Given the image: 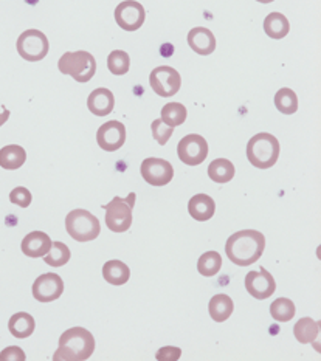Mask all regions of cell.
<instances>
[{"instance_id":"19","label":"cell","mask_w":321,"mask_h":361,"mask_svg":"<svg viewBox=\"0 0 321 361\" xmlns=\"http://www.w3.org/2000/svg\"><path fill=\"white\" fill-rule=\"evenodd\" d=\"M8 328L12 337L24 340V338H28L30 335H33L36 328V321L27 312H17L10 318Z\"/></svg>"},{"instance_id":"31","label":"cell","mask_w":321,"mask_h":361,"mask_svg":"<svg viewBox=\"0 0 321 361\" xmlns=\"http://www.w3.org/2000/svg\"><path fill=\"white\" fill-rule=\"evenodd\" d=\"M109 72L117 76H123L131 68V57L123 50H113L107 57Z\"/></svg>"},{"instance_id":"11","label":"cell","mask_w":321,"mask_h":361,"mask_svg":"<svg viewBox=\"0 0 321 361\" xmlns=\"http://www.w3.org/2000/svg\"><path fill=\"white\" fill-rule=\"evenodd\" d=\"M140 171L145 182L151 186H165L174 177V167L169 161L156 157L143 160Z\"/></svg>"},{"instance_id":"28","label":"cell","mask_w":321,"mask_h":361,"mask_svg":"<svg viewBox=\"0 0 321 361\" xmlns=\"http://www.w3.org/2000/svg\"><path fill=\"white\" fill-rule=\"evenodd\" d=\"M186 117H188V111L181 102H168L162 109V121L171 127L183 124Z\"/></svg>"},{"instance_id":"7","label":"cell","mask_w":321,"mask_h":361,"mask_svg":"<svg viewBox=\"0 0 321 361\" xmlns=\"http://www.w3.org/2000/svg\"><path fill=\"white\" fill-rule=\"evenodd\" d=\"M50 42L47 36L39 30H27L19 36L17 39V53L22 59L28 62H39L48 55Z\"/></svg>"},{"instance_id":"21","label":"cell","mask_w":321,"mask_h":361,"mask_svg":"<svg viewBox=\"0 0 321 361\" xmlns=\"http://www.w3.org/2000/svg\"><path fill=\"white\" fill-rule=\"evenodd\" d=\"M102 278L112 286H125L131 278V270L125 262L112 259L102 266Z\"/></svg>"},{"instance_id":"6","label":"cell","mask_w":321,"mask_h":361,"mask_svg":"<svg viewBox=\"0 0 321 361\" xmlns=\"http://www.w3.org/2000/svg\"><path fill=\"white\" fill-rule=\"evenodd\" d=\"M136 192H131L126 198L113 197L102 206L106 211V225L113 233H125L132 225V210L136 205Z\"/></svg>"},{"instance_id":"27","label":"cell","mask_w":321,"mask_h":361,"mask_svg":"<svg viewBox=\"0 0 321 361\" xmlns=\"http://www.w3.org/2000/svg\"><path fill=\"white\" fill-rule=\"evenodd\" d=\"M222 268V256L217 251H207L197 261V270L202 276H214Z\"/></svg>"},{"instance_id":"10","label":"cell","mask_w":321,"mask_h":361,"mask_svg":"<svg viewBox=\"0 0 321 361\" xmlns=\"http://www.w3.org/2000/svg\"><path fill=\"white\" fill-rule=\"evenodd\" d=\"M115 22L125 31H137L143 27L146 11L137 0H125L115 8Z\"/></svg>"},{"instance_id":"13","label":"cell","mask_w":321,"mask_h":361,"mask_svg":"<svg viewBox=\"0 0 321 361\" xmlns=\"http://www.w3.org/2000/svg\"><path fill=\"white\" fill-rule=\"evenodd\" d=\"M64 293V281L56 273H44L33 284V296L39 302H51L61 298Z\"/></svg>"},{"instance_id":"17","label":"cell","mask_w":321,"mask_h":361,"mask_svg":"<svg viewBox=\"0 0 321 361\" xmlns=\"http://www.w3.org/2000/svg\"><path fill=\"white\" fill-rule=\"evenodd\" d=\"M50 236L44 233V231H33L24 237L21 243L22 253L28 257H42L48 253L51 247Z\"/></svg>"},{"instance_id":"3","label":"cell","mask_w":321,"mask_h":361,"mask_svg":"<svg viewBox=\"0 0 321 361\" xmlns=\"http://www.w3.org/2000/svg\"><path fill=\"white\" fill-rule=\"evenodd\" d=\"M279 141L272 133L261 132L247 143V158L258 169H268L279 158Z\"/></svg>"},{"instance_id":"22","label":"cell","mask_w":321,"mask_h":361,"mask_svg":"<svg viewBox=\"0 0 321 361\" xmlns=\"http://www.w3.org/2000/svg\"><path fill=\"white\" fill-rule=\"evenodd\" d=\"M27 161V151L19 145H8L0 149V167L6 171H15L22 167Z\"/></svg>"},{"instance_id":"33","label":"cell","mask_w":321,"mask_h":361,"mask_svg":"<svg viewBox=\"0 0 321 361\" xmlns=\"http://www.w3.org/2000/svg\"><path fill=\"white\" fill-rule=\"evenodd\" d=\"M31 201H33V196H31V192L27 188H24V186H17V188L10 192V202L19 205L21 208H28L31 205Z\"/></svg>"},{"instance_id":"30","label":"cell","mask_w":321,"mask_h":361,"mask_svg":"<svg viewBox=\"0 0 321 361\" xmlns=\"http://www.w3.org/2000/svg\"><path fill=\"white\" fill-rule=\"evenodd\" d=\"M295 313H297V308H295L293 301L288 298L275 299L270 306L272 318L278 322L291 321L295 317Z\"/></svg>"},{"instance_id":"32","label":"cell","mask_w":321,"mask_h":361,"mask_svg":"<svg viewBox=\"0 0 321 361\" xmlns=\"http://www.w3.org/2000/svg\"><path fill=\"white\" fill-rule=\"evenodd\" d=\"M151 131H152V137L156 138L157 143H158L160 146H165V145L169 141V138L172 137V132H174V127L165 124V122L162 121V118H160V120L152 121Z\"/></svg>"},{"instance_id":"23","label":"cell","mask_w":321,"mask_h":361,"mask_svg":"<svg viewBox=\"0 0 321 361\" xmlns=\"http://www.w3.org/2000/svg\"><path fill=\"white\" fill-rule=\"evenodd\" d=\"M233 311H235L233 299H231L228 295H223V293L213 296L208 304L210 317L213 318V321H216V322L227 321L231 317Z\"/></svg>"},{"instance_id":"4","label":"cell","mask_w":321,"mask_h":361,"mask_svg":"<svg viewBox=\"0 0 321 361\" xmlns=\"http://www.w3.org/2000/svg\"><path fill=\"white\" fill-rule=\"evenodd\" d=\"M57 68L62 75H68L76 82H89L96 73V61L92 53L84 50L66 51L57 61Z\"/></svg>"},{"instance_id":"18","label":"cell","mask_w":321,"mask_h":361,"mask_svg":"<svg viewBox=\"0 0 321 361\" xmlns=\"http://www.w3.org/2000/svg\"><path fill=\"white\" fill-rule=\"evenodd\" d=\"M190 216L197 222H207L216 212V203L207 194H196L188 202Z\"/></svg>"},{"instance_id":"35","label":"cell","mask_w":321,"mask_h":361,"mask_svg":"<svg viewBox=\"0 0 321 361\" xmlns=\"http://www.w3.org/2000/svg\"><path fill=\"white\" fill-rule=\"evenodd\" d=\"M182 355V351L181 347H174V346H166L162 347L157 353H156V358L158 361H177Z\"/></svg>"},{"instance_id":"20","label":"cell","mask_w":321,"mask_h":361,"mask_svg":"<svg viewBox=\"0 0 321 361\" xmlns=\"http://www.w3.org/2000/svg\"><path fill=\"white\" fill-rule=\"evenodd\" d=\"M293 335L301 344L315 343L320 335V321L312 318H301L293 327ZM315 349L320 351V344L315 343Z\"/></svg>"},{"instance_id":"14","label":"cell","mask_w":321,"mask_h":361,"mask_svg":"<svg viewBox=\"0 0 321 361\" xmlns=\"http://www.w3.org/2000/svg\"><path fill=\"white\" fill-rule=\"evenodd\" d=\"M246 288L247 292L256 299H267L275 293L276 282L272 273H268L266 268H261L259 272H250L246 276Z\"/></svg>"},{"instance_id":"36","label":"cell","mask_w":321,"mask_h":361,"mask_svg":"<svg viewBox=\"0 0 321 361\" xmlns=\"http://www.w3.org/2000/svg\"><path fill=\"white\" fill-rule=\"evenodd\" d=\"M160 53H162L163 56H171L172 55V45L171 44L162 45V50H160Z\"/></svg>"},{"instance_id":"8","label":"cell","mask_w":321,"mask_h":361,"mask_svg":"<svg viewBox=\"0 0 321 361\" xmlns=\"http://www.w3.org/2000/svg\"><path fill=\"white\" fill-rule=\"evenodd\" d=\"M151 89L162 98H171L174 96L182 86L181 73L169 66H162L154 68L149 75Z\"/></svg>"},{"instance_id":"2","label":"cell","mask_w":321,"mask_h":361,"mask_svg":"<svg viewBox=\"0 0 321 361\" xmlns=\"http://www.w3.org/2000/svg\"><path fill=\"white\" fill-rule=\"evenodd\" d=\"M95 351L93 335L84 327H72L64 332L57 344V351L53 353V360L66 361H84L92 357Z\"/></svg>"},{"instance_id":"24","label":"cell","mask_w":321,"mask_h":361,"mask_svg":"<svg viewBox=\"0 0 321 361\" xmlns=\"http://www.w3.org/2000/svg\"><path fill=\"white\" fill-rule=\"evenodd\" d=\"M264 31L272 39H282L291 31V24L284 15L273 11L264 19Z\"/></svg>"},{"instance_id":"37","label":"cell","mask_w":321,"mask_h":361,"mask_svg":"<svg viewBox=\"0 0 321 361\" xmlns=\"http://www.w3.org/2000/svg\"><path fill=\"white\" fill-rule=\"evenodd\" d=\"M10 118V111H3L0 112V127H2L6 121Z\"/></svg>"},{"instance_id":"26","label":"cell","mask_w":321,"mask_h":361,"mask_svg":"<svg viewBox=\"0 0 321 361\" xmlns=\"http://www.w3.org/2000/svg\"><path fill=\"white\" fill-rule=\"evenodd\" d=\"M275 107L278 109L281 113L293 115L298 111V96L292 89L282 87L275 93Z\"/></svg>"},{"instance_id":"16","label":"cell","mask_w":321,"mask_h":361,"mask_svg":"<svg viewBox=\"0 0 321 361\" xmlns=\"http://www.w3.org/2000/svg\"><path fill=\"white\" fill-rule=\"evenodd\" d=\"M89 112H92L96 117H106L115 107V96L109 89L100 87L95 89L87 98Z\"/></svg>"},{"instance_id":"12","label":"cell","mask_w":321,"mask_h":361,"mask_svg":"<svg viewBox=\"0 0 321 361\" xmlns=\"http://www.w3.org/2000/svg\"><path fill=\"white\" fill-rule=\"evenodd\" d=\"M96 143L106 152H115L126 143V126L120 121H107L96 132Z\"/></svg>"},{"instance_id":"1","label":"cell","mask_w":321,"mask_h":361,"mask_svg":"<svg viewBox=\"0 0 321 361\" xmlns=\"http://www.w3.org/2000/svg\"><path fill=\"white\" fill-rule=\"evenodd\" d=\"M266 237L256 230H242L231 234L226 243L228 259L239 267H248L264 253Z\"/></svg>"},{"instance_id":"15","label":"cell","mask_w":321,"mask_h":361,"mask_svg":"<svg viewBox=\"0 0 321 361\" xmlns=\"http://www.w3.org/2000/svg\"><path fill=\"white\" fill-rule=\"evenodd\" d=\"M186 41H188L190 48L197 55L208 56L216 50V37L213 31L205 27L192 28L188 33Z\"/></svg>"},{"instance_id":"38","label":"cell","mask_w":321,"mask_h":361,"mask_svg":"<svg viewBox=\"0 0 321 361\" xmlns=\"http://www.w3.org/2000/svg\"><path fill=\"white\" fill-rule=\"evenodd\" d=\"M256 2H259V3H272L273 0H256Z\"/></svg>"},{"instance_id":"34","label":"cell","mask_w":321,"mask_h":361,"mask_svg":"<svg viewBox=\"0 0 321 361\" xmlns=\"http://www.w3.org/2000/svg\"><path fill=\"white\" fill-rule=\"evenodd\" d=\"M25 358L27 355L19 346H8L0 352V361H24Z\"/></svg>"},{"instance_id":"29","label":"cell","mask_w":321,"mask_h":361,"mask_svg":"<svg viewBox=\"0 0 321 361\" xmlns=\"http://www.w3.org/2000/svg\"><path fill=\"white\" fill-rule=\"evenodd\" d=\"M70 248L64 242H53L48 250V253L44 256L47 266L50 267H62L70 261Z\"/></svg>"},{"instance_id":"25","label":"cell","mask_w":321,"mask_h":361,"mask_svg":"<svg viewBox=\"0 0 321 361\" xmlns=\"http://www.w3.org/2000/svg\"><path fill=\"white\" fill-rule=\"evenodd\" d=\"M236 174L235 165L227 158H217L208 166V177L216 183H228Z\"/></svg>"},{"instance_id":"5","label":"cell","mask_w":321,"mask_h":361,"mask_svg":"<svg viewBox=\"0 0 321 361\" xmlns=\"http://www.w3.org/2000/svg\"><path fill=\"white\" fill-rule=\"evenodd\" d=\"M66 230L72 239L78 242L95 241L101 233L98 217L87 210H73L66 217Z\"/></svg>"},{"instance_id":"9","label":"cell","mask_w":321,"mask_h":361,"mask_svg":"<svg viewBox=\"0 0 321 361\" xmlns=\"http://www.w3.org/2000/svg\"><path fill=\"white\" fill-rule=\"evenodd\" d=\"M208 143L207 140L197 133H190L178 141L177 156L182 163L188 166L202 165L208 157Z\"/></svg>"}]
</instances>
